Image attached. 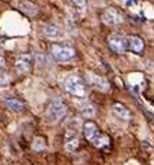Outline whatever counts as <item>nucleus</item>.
<instances>
[{
  "instance_id": "obj_3",
  "label": "nucleus",
  "mask_w": 154,
  "mask_h": 165,
  "mask_svg": "<svg viewBox=\"0 0 154 165\" xmlns=\"http://www.w3.org/2000/svg\"><path fill=\"white\" fill-rule=\"evenodd\" d=\"M51 50V54L56 60L58 61H68L74 58L76 56V52L70 47V46H64V44H58V43H53L50 47Z\"/></svg>"
},
{
  "instance_id": "obj_6",
  "label": "nucleus",
  "mask_w": 154,
  "mask_h": 165,
  "mask_svg": "<svg viewBox=\"0 0 154 165\" xmlns=\"http://www.w3.org/2000/svg\"><path fill=\"white\" fill-rule=\"evenodd\" d=\"M108 44L115 53H123L126 50L128 39H125V36L119 33H111L108 36Z\"/></svg>"
},
{
  "instance_id": "obj_9",
  "label": "nucleus",
  "mask_w": 154,
  "mask_h": 165,
  "mask_svg": "<svg viewBox=\"0 0 154 165\" xmlns=\"http://www.w3.org/2000/svg\"><path fill=\"white\" fill-rule=\"evenodd\" d=\"M4 104H6L7 108H10L11 111H14V113L24 111V103L20 101L18 99H15V97H6L4 99Z\"/></svg>"
},
{
  "instance_id": "obj_18",
  "label": "nucleus",
  "mask_w": 154,
  "mask_h": 165,
  "mask_svg": "<svg viewBox=\"0 0 154 165\" xmlns=\"http://www.w3.org/2000/svg\"><path fill=\"white\" fill-rule=\"evenodd\" d=\"M33 148H35V150H42V148H44V142H43L42 139H36L35 143H33Z\"/></svg>"
},
{
  "instance_id": "obj_2",
  "label": "nucleus",
  "mask_w": 154,
  "mask_h": 165,
  "mask_svg": "<svg viewBox=\"0 0 154 165\" xmlns=\"http://www.w3.org/2000/svg\"><path fill=\"white\" fill-rule=\"evenodd\" d=\"M83 133H85V137L93 143V144L96 146V147H102L104 143H107L106 140L107 139H103L100 133H99V129H97V125L92 122V121H88V122H85L83 125Z\"/></svg>"
},
{
  "instance_id": "obj_11",
  "label": "nucleus",
  "mask_w": 154,
  "mask_h": 165,
  "mask_svg": "<svg viewBox=\"0 0 154 165\" xmlns=\"http://www.w3.org/2000/svg\"><path fill=\"white\" fill-rule=\"evenodd\" d=\"M113 111L115 113V115L118 117V118H121V119H125V121H129L131 118H132V114H131V111L125 107V105H122V104H114L113 105Z\"/></svg>"
},
{
  "instance_id": "obj_20",
  "label": "nucleus",
  "mask_w": 154,
  "mask_h": 165,
  "mask_svg": "<svg viewBox=\"0 0 154 165\" xmlns=\"http://www.w3.org/2000/svg\"><path fill=\"white\" fill-rule=\"evenodd\" d=\"M137 0H128V4H131V3H136Z\"/></svg>"
},
{
  "instance_id": "obj_10",
  "label": "nucleus",
  "mask_w": 154,
  "mask_h": 165,
  "mask_svg": "<svg viewBox=\"0 0 154 165\" xmlns=\"http://www.w3.org/2000/svg\"><path fill=\"white\" fill-rule=\"evenodd\" d=\"M128 46L135 53H142L144 49V42L139 36H131L128 38Z\"/></svg>"
},
{
  "instance_id": "obj_12",
  "label": "nucleus",
  "mask_w": 154,
  "mask_h": 165,
  "mask_svg": "<svg viewBox=\"0 0 154 165\" xmlns=\"http://www.w3.org/2000/svg\"><path fill=\"white\" fill-rule=\"evenodd\" d=\"M78 144H79L78 136L71 133V132H68V133H67V137H65V150H67V151H74V150H76Z\"/></svg>"
},
{
  "instance_id": "obj_7",
  "label": "nucleus",
  "mask_w": 154,
  "mask_h": 165,
  "mask_svg": "<svg viewBox=\"0 0 154 165\" xmlns=\"http://www.w3.org/2000/svg\"><path fill=\"white\" fill-rule=\"evenodd\" d=\"M102 18L107 25H119V24L123 22L122 14H119L118 11L114 10V9H107L103 13Z\"/></svg>"
},
{
  "instance_id": "obj_17",
  "label": "nucleus",
  "mask_w": 154,
  "mask_h": 165,
  "mask_svg": "<svg viewBox=\"0 0 154 165\" xmlns=\"http://www.w3.org/2000/svg\"><path fill=\"white\" fill-rule=\"evenodd\" d=\"M9 74L6 72V70L4 68H0V86H3V85H6V83L9 82Z\"/></svg>"
},
{
  "instance_id": "obj_4",
  "label": "nucleus",
  "mask_w": 154,
  "mask_h": 165,
  "mask_svg": "<svg viewBox=\"0 0 154 165\" xmlns=\"http://www.w3.org/2000/svg\"><path fill=\"white\" fill-rule=\"evenodd\" d=\"M65 111H67V107H65V103L62 101V99L56 97L51 100L50 105L47 108V118L50 121H58L60 118L64 117Z\"/></svg>"
},
{
  "instance_id": "obj_15",
  "label": "nucleus",
  "mask_w": 154,
  "mask_h": 165,
  "mask_svg": "<svg viewBox=\"0 0 154 165\" xmlns=\"http://www.w3.org/2000/svg\"><path fill=\"white\" fill-rule=\"evenodd\" d=\"M81 113H82V115L85 117V118H92L93 115H94V113H96V110H94V107H93L92 104L86 103V104H83L82 105Z\"/></svg>"
},
{
  "instance_id": "obj_5",
  "label": "nucleus",
  "mask_w": 154,
  "mask_h": 165,
  "mask_svg": "<svg viewBox=\"0 0 154 165\" xmlns=\"http://www.w3.org/2000/svg\"><path fill=\"white\" fill-rule=\"evenodd\" d=\"M86 79L90 86H93L94 89L100 90V92H108L110 90V83L106 78H103L100 75H96L93 72H88L86 75Z\"/></svg>"
},
{
  "instance_id": "obj_1",
  "label": "nucleus",
  "mask_w": 154,
  "mask_h": 165,
  "mask_svg": "<svg viewBox=\"0 0 154 165\" xmlns=\"http://www.w3.org/2000/svg\"><path fill=\"white\" fill-rule=\"evenodd\" d=\"M64 89L72 96H85V82L78 75H68L64 81Z\"/></svg>"
},
{
  "instance_id": "obj_8",
  "label": "nucleus",
  "mask_w": 154,
  "mask_h": 165,
  "mask_svg": "<svg viewBox=\"0 0 154 165\" xmlns=\"http://www.w3.org/2000/svg\"><path fill=\"white\" fill-rule=\"evenodd\" d=\"M32 67V56L21 54L15 58V70L18 74H27Z\"/></svg>"
},
{
  "instance_id": "obj_21",
  "label": "nucleus",
  "mask_w": 154,
  "mask_h": 165,
  "mask_svg": "<svg viewBox=\"0 0 154 165\" xmlns=\"http://www.w3.org/2000/svg\"><path fill=\"white\" fill-rule=\"evenodd\" d=\"M153 165H154V161H153Z\"/></svg>"
},
{
  "instance_id": "obj_19",
  "label": "nucleus",
  "mask_w": 154,
  "mask_h": 165,
  "mask_svg": "<svg viewBox=\"0 0 154 165\" xmlns=\"http://www.w3.org/2000/svg\"><path fill=\"white\" fill-rule=\"evenodd\" d=\"M38 61H39V64H44V62H46V58H44L43 56H38Z\"/></svg>"
},
{
  "instance_id": "obj_13",
  "label": "nucleus",
  "mask_w": 154,
  "mask_h": 165,
  "mask_svg": "<svg viewBox=\"0 0 154 165\" xmlns=\"http://www.w3.org/2000/svg\"><path fill=\"white\" fill-rule=\"evenodd\" d=\"M43 33L49 38H58L60 36V28L54 24H49L43 27Z\"/></svg>"
},
{
  "instance_id": "obj_14",
  "label": "nucleus",
  "mask_w": 154,
  "mask_h": 165,
  "mask_svg": "<svg viewBox=\"0 0 154 165\" xmlns=\"http://www.w3.org/2000/svg\"><path fill=\"white\" fill-rule=\"evenodd\" d=\"M20 7H21V10L25 11L28 15H35L38 13V6L31 3V1H21Z\"/></svg>"
},
{
  "instance_id": "obj_16",
  "label": "nucleus",
  "mask_w": 154,
  "mask_h": 165,
  "mask_svg": "<svg viewBox=\"0 0 154 165\" xmlns=\"http://www.w3.org/2000/svg\"><path fill=\"white\" fill-rule=\"evenodd\" d=\"M70 3L75 7V10L81 14L86 11V0H70Z\"/></svg>"
}]
</instances>
